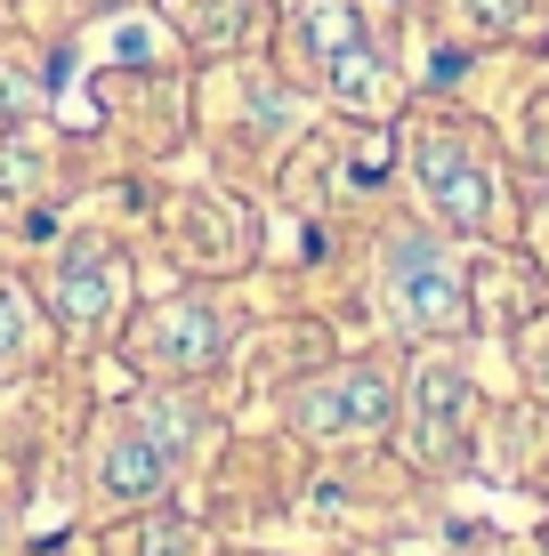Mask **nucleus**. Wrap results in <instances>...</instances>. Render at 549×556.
Listing matches in <instances>:
<instances>
[{
    "instance_id": "9",
    "label": "nucleus",
    "mask_w": 549,
    "mask_h": 556,
    "mask_svg": "<svg viewBox=\"0 0 549 556\" xmlns=\"http://www.w3.org/2000/svg\"><path fill=\"white\" fill-rule=\"evenodd\" d=\"M41 169H49V146L33 138L25 122H16V129H0V202H33Z\"/></svg>"
},
{
    "instance_id": "8",
    "label": "nucleus",
    "mask_w": 549,
    "mask_h": 556,
    "mask_svg": "<svg viewBox=\"0 0 549 556\" xmlns=\"http://www.w3.org/2000/svg\"><path fill=\"white\" fill-rule=\"evenodd\" d=\"M291 41H299V56H308V73H324L339 49L372 41V25H364V0H308V9L291 16Z\"/></svg>"
},
{
    "instance_id": "10",
    "label": "nucleus",
    "mask_w": 549,
    "mask_h": 556,
    "mask_svg": "<svg viewBox=\"0 0 549 556\" xmlns=\"http://www.w3.org/2000/svg\"><path fill=\"white\" fill-rule=\"evenodd\" d=\"M170 16H186V33H195L202 49H235V41H251V25H235V0H170Z\"/></svg>"
},
{
    "instance_id": "6",
    "label": "nucleus",
    "mask_w": 549,
    "mask_h": 556,
    "mask_svg": "<svg viewBox=\"0 0 549 556\" xmlns=\"http://www.w3.org/2000/svg\"><path fill=\"white\" fill-rule=\"evenodd\" d=\"M412 178H421V194L445 226L485 235V226L501 218L494 210V169L469 153V138H452V129H421V138H412Z\"/></svg>"
},
{
    "instance_id": "14",
    "label": "nucleus",
    "mask_w": 549,
    "mask_h": 556,
    "mask_svg": "<svg viewBox=\"0 0 549 556\" xmlns=\"http://www.w3.org/2000/svg\"><path fill=\"white\" fill-rule=\"evenodd\" d=\"M89 9H129V0H89Z\"/></svg>"
},
{
    "instance_id": "2",
    "label": "nucleus",
    "mask_w": 549,
    "mask_h": 556,
    "mask_svg": "<svg viewBox=\"0 0 549 556\" xmlns=\"http://www.w3.org/2000/svg\"><path fill=\"white\" fill-rule=\"evenodd\" d=\"M226 331H235V323L202 291L162 299V306H146V315L129 323V363H138V371H162V379H195L226 355Z\"/></svg>"
},
{
    "instance_id": "4",
    "label": "nucleus",
    "mask_w": 549,
    "mask_h": 556,
    "mask_svg": "<svg viewBox=\"0 0 549 556\" xmlns=\"http://www.w3.org/2000/svg\"><path fill=\"white\" fill-rule=\"evenodd\" d=\"M122 299H129V258L113 251V242L82 235V242H65V251H57V266H49V315L65 323L73 339L113 331Z\"/></svg>"
},
{
    "instance_id": "5",
    "label": "nucleus",
    "mask_w": 549,
    "mask_h": 556,
    "mask_svg": "<svg viewBox=\"0 0 549 556\" xmlns=\"http://www.w3.org/2000/svg\"><path fill=\"white\" fill-rule=\"evenodd\" d=\"M388 306L404 331H461L469 323V282L452 275V258L421 235L388 242Z\"/></svg>"
},
{
    "instance_id": "13",
    "label": "nucleus",
    "mask_w": 549,
    "mask_h": 556,
    "mask_svg": "<svg viewBox=\"0 0 549 556\" xmlns=\"http://www.w3.org/2000/svg\"><path fill=\"white\" fill-rule=\"evenodd\" d=\"M25 331H33V306H25V291H16L9 275H0V363L25 348Z\"/></svg>"
},
{
    "instance_id": "3",
    "label": "nucleus",
    "mask_w": 549,
    "mask_h": 556,
    "mask_svg": "<svg viewBox=\"0 0 549 556\" xmlns=\"http://www.w3.org/2000/svg\"><path fill=\"white\" fill-rule=\"evenodd\" d=\"M396 419V379L388 363H332L324 379L291 395V428L299 435H380Z\"/></svg>"
},
{
    "instance_id": "11",
    "label": "nucleus",
    "mask_w": 549,
    "mask_h": 556,
    "mask_svg": "<svg viewBox=\"0 0 549 556\" xmlns=\"http://www.w3.org/2000/svg\"><path fill=\"white\" fill-rule=\"evenodd\" d=\"M138 556H211V541H202V525H186V516H146Z\"/></svg>"
},
{
    "instance_id": "12",
    "label": "nucleus",
    "mask_w": 549,
    "mask_h": 556,
    "mask_svg": "<svg viewBox=\"0 0 549 556\" xmlns=\"http://www.w3.org/2000/svg\"><path fill=\"white\" fill-rule=\"evenodd\" d=\"M41 105H49V81H41V73H16V65H0V129L33 122Z\"/></svg>"
},
{
    "instance_id": "1",
    "label": "nucleus",
    "mask_w": 549,
    "mask_h": 556,
    "mask_svg": "<svg viewBox=\"0 0 549 556\" xmlns=\"http://www.w3.org/2000/svg\"><path fill=\"white\" fill-rule=\"evenodd\" d=\"M186 428H195V412H186L178 395H146V404L113 412L98 428V444H89V501L98 508L154 501V492L170 484V468H178Z\"/></svg>"
},
{
    "instance_id": "7",
    "label": "nucleus",
    "mask_w": 549,
    "mask_h": 556,
    "mask_svg": "<svg viewBox=\"0 0 549 556\" xmlns=\"http://www.w3.org/2000/svg\"><path fill=\"white\" fill-rule=\"evenodd\" d=\"M461 412H469V379L461 371H421V395H412V452L421 459H461Z\"/></svg>"
}]
</instances>
